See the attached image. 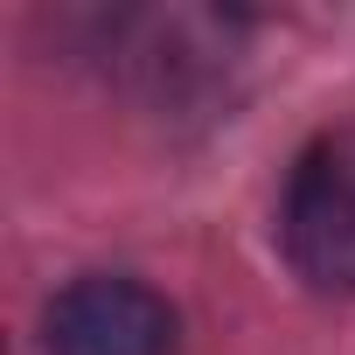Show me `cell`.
<instances>
[{"label":"cell","mask_w":355,"mask_h":355,"mask_svg":"<svg viewBox=\"0 0 355 355\" xmlns=\"http://www.w3.org/2000/svg\"><path fill=\"white\" fill-rule=\"evenodd\" d=\"M286 258L320 293H355V125L300 153L286 189Z\"/></svg>","instance_id":"6da1fadb"},{"label":"cell","mask_w":355,"mask_h":355,"mask_svg":"<svg viewBox=\"0 0 355 355\" xmlns=\"http://www.w3.org/2000/svg\"><path fill=\"white\" fill-rule=\"evenodd\" d=\"M49 355H174V306L139 279H77L49 306Z\"/></svg>","instance_id":"7a4b0ae2"}]
</instances>
